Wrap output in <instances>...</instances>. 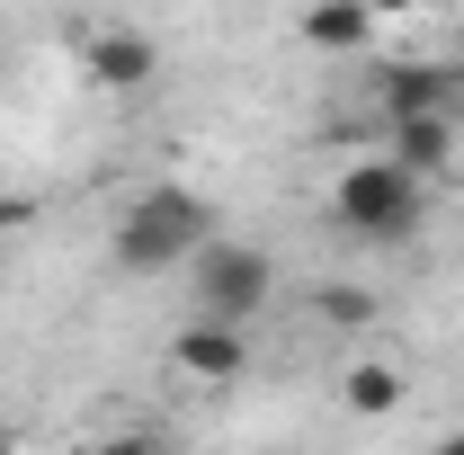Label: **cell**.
Wrapping results in <instances>:
<instances>
[{
    "label": "cell",
    "mask_w": 464,
    "mask_h": 455,
    "mask_svg": "<svg viewBox=\"0 0 464 455\" xmlns=\"http://www.w3.org/2000/svg\"><path fill=\"white\" fill-rule=\"evenodd\" d=\"M456 108H464V63H456Z\"/></svg>",
    "instance_id": "4fadbf2b"
},
{
    "label": "cell",
    "mask_w": 464,
    "mask_h": 455,
    "mask_svg": "<svg viewBox=\"0 0 464 455\" xmlns=\"http://www.w3.org/2000/svg\"><path fill=\"white\" fill-rule=\"evenodd\" d=\"M197 241H215V206L197 197V188H143L108 232V259L125 277H161V268H188L197 259Z\"/></svg>",
    "instance_id": "6da1fadb"
},
{
    "label": "cell",
    "mask_w": 464,
    "mask_h": 455,
    "mask_svg": "<svg viewBox=\"0 0 464 455\" xmlns=\"http://www.w3.org/2000/svg\"><path fill=\"white\" fill-rule=\"evenodd\" d=\"M402 366H393V357H357V366H348L340 375V402L348 411H357V420H384V411H402Z\"/></svg>",
    "instance_id": "9c48e42d"
},
{
    "label": "cell",
    "mask_w": 464,
    "mask_h": 455,
    "mask_svg": "<svg viewBox=\"0 0 464 455\" xmlns=\"http://www.w3.org/2000/svg\"><path fill=\"white\" fill-rule=\"evenodd\" d=\"M36 224V197H0V232H27Z\"/></svg>",
    "instance_id": "8fae6325"
},
{
    "label": "cell",
    "mask_w": 464,
    "mask_h": 455,
    "mask_svg": "<svg viewBox=\"0 0 464 455\" xmlns=\"http://www.w3.org/2000/svg\"><path fill=\"white\" fill-rule=\"evenodd\" d=\"M313 313L331 322V331H366L384 304H375V286H348V277H331V286H313Z\"/></svg>",
    "instance_id": "30bf717a"
},
{
    "label": "cell",
    "mask_w": 464,
    "mask_h": 455,
    "mask_svg": "<svg viewBox=\"0 0 464 455\" xmlns=\"http://www.w3.org/2000/svg\"><path fill=\"white\" fill-rule=\"evenodd\" d=\"M375 18H411V9H429V0H366Z\"/></svg>",
    "instance_id": "7c38bea8"
},
{
    "label": "cell",
    "mask_w": 464,
    "mask_h": 455,
    "mask_svg": "<svg viewBox=\"0 0 464 455\" xmlns=\"http://www.w3.org/2000/svg\"><path fill=\"white\" fill-rule=\"evenodd\" d=\"M268 295H277V259L259 250V241H197V259H188V313H215V322H259L268 313Z\"/></svg>",
    "instance_id": "3957f363"
},
{
    "label": "cell",
    "mask_w": 464,
    "mask_h": 455,
    "mask_svg": "<svg viewBox=\"0 0 464 455\" xmlns=\"http://www.w3.org/2000/svg\"><path fill=\"white\" fill-rule=\"evenodd\" d=\"M170 366L197 375V384H241V375H250V340H241V322L188 313V322L170 331Z\"/></svg>",
    "instance_id": "5b68a950"
},
{
    "label": "cell",
    "mask_w": 464,
    "mask_h": 455,
    "mask_svg": "<svg viewBox=\"0 0 464 455\" xmlns=\"http://www.w3.org/2000/svg\"><path fill=\"white\" fill-rule=\"evenodd\" d=\"M81 72H90V90H108V99H134V90H152L161 81V45L143 36V27H81Z\"/></svg>",
    "instance_id": "277c9868"
},
{
    "label": "cell",
    "mask_w": 464,
    "mask_h": 455,
    "mask_svg": "<svg viewBox=\"0 0 464 455\" xmlns=\"http://www.w3.org/2000/svg\"><path fill=\"white\" fill-rule=\"evenodd\" d=\"M375 9L366 0H304V18H295V36L313 45V54H357V45H375Z\"/></svg>",
    "instance_id": "52a82bcc"
},
{
    "label": "cell",
    "mask_w": 464,
    "mask_h": 455,
    "mask_svg": "<svg viewBox=\"0 0 464 455\" xmlns=\"http://www.w3.org/2000/svg\"><path fill=\"white\" fill-rule=\"evenodd\" d=\"M420 108H456V63H375V116H420Z\"/></svg>",
    "instance_id": "8992f818"
},
{
    "label": "cell",
    "mask_w": 464,
    "mask_h": 455,
    "mask_svg": "<svg viewBox=\"0 0 464 455\" xmlns=\"http://www.w3.org/2000/svg\"><path fill=\"white\" fill-rule=\"evenodd\" d=\"M393 161L402 170H447L456 161V108H420V116H393Z\"/></svg>",
    "instance_id": "ba28073f"
},
{
    "label": "cell",
    "mask_w": 464,
    "mask_h": 455,
    "mask_svg": "<svg viewBox=\"0 0 464 455\" xmlns=\"http://www.w3.org/2000/svg\"><path fill=\"white\" fill-rule=\"evenodd\" d=\"M420 215H429V179L402 170L393 152L340 170V188H331V224H340L348 241H375V250H402L411 232H420Z\"/></svg>",
    "instance_id": "7a4b0ae2"
},
{
    "label": "cell",
    "mask_w": 464,
    "mask_h": 455,
    "mask_svg": "<svg viewBox=\"0 0 464 455\" xmlns=\"http://www.w3.org/2000/svg\"><path fill=\"white\" fill-rule=\"evenodd\" d=\"M0 286H9V259H0Z\"/></svg>",
    "instance_id": "5bb4252c"
}]
</instances>
